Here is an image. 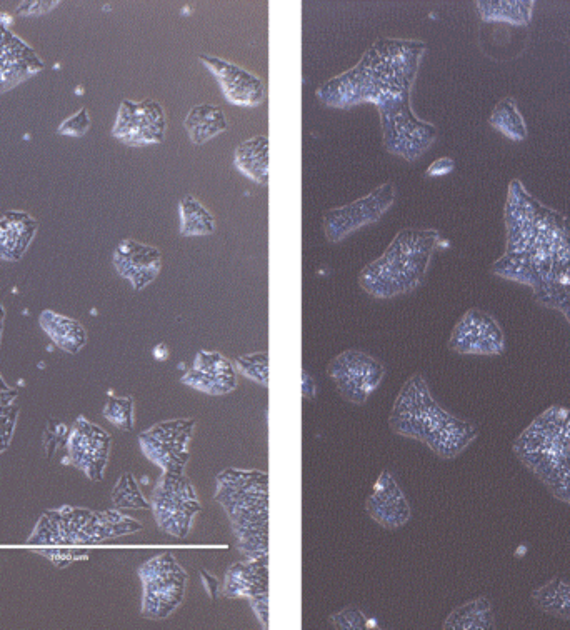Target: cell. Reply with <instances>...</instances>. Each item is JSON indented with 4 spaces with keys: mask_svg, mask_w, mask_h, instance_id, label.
I'll return each instance as SVG.
<instances>
[{
    "mask_svg": "<svg viewBox=\"0 0 570 630\" xmlns=\"http://www.w3.org/2000/svg\"><path fill=\"white\" fill-rule=\"evenodd\" d=\"M424 54L420 40L380 37L359 64L320 85L317 99L332 109L360 104L380 109L410 99Z\"/></svg>",
    "mask_w": 570,
    "mask_h": 630,
    "instance_id": "1",
    "label": "cell"
},
{
    "mask_svg": "<svg viewBox=\"0 0 570 630\" xmlns=\"http://www.w3.org/2000/svg\"><path fill=\"white\" fill-rule=\"evenodd\" d=\"M215 500L229 515L240 554L269 559V475L259 470H224L217 475Z\"/></svg>",
    "mask_w": 570,
    "mask_h": 630,
    "instance_id": "2",
    "label": "cell"
},
{
    "mask_svg": "<svg viewBox=\"0 0 570 630\" xmlns=\"http://www.w3.org/2000/svg\"><path fill=\"white\" fill-rule=\"evenodd\" d=\"M440 234L434 229H402L379 259L360 270V289L374 299L410 294L424 282Z\"/></svg>",
    "mask_w": 570,
    "mask_h": 630,
    "instance_id": "3",
    "label": "cell"
},
{
    "mask_svg": "<svg viewBox=\"0 0 570 630\" xmlns=\"http://www.w3.org/2000/svg\"><path fill=\"white\" fill-rule=\"evenodd\" d=\"M517 459L555 499L570 505V409L554 405L515 439Z\"/></svg>",
    "mask_w": 570,
    "mask_h": 630,
    "instance_id": "4",
    "label": "cell"
},
{
    "mask_svg": "<svg viewBox=\"0 0 570 630\" xmlns=\"http://www.w3.org/2000/svg\"><path fill=\"white\" fill-rule=\"evenodd\" d=\"M450 412L434 399L424 375L414 374L400 389L390 412L392 432L425 444L449 419Z\"/></svg>",
    "mask_w": 570,
    "mask_h": 630,
    "instance_id": "5",
    "label": "cell"
},
{
    "mask_svg": "<svg viewBox=\"0 0 570 630\" xmlns=\"http://www.w3.org/2000/svg\"><path fill=\"white\" fill-rule=\"evenodd\" d=\"M139 577L144 585L140 614L145 619H167L184 602L189 575L169 552L147 560Z\"/></svg>",
    "mask_w": 570,
    "mask_h": 630,
    "instance_id": "6",
    "label": "cell"
},
{
    "mask_svg": "<svg viewBox=\"0 0 570 630\" xmlns=\"http://www.w3.org/2000/svg\"><path fill=\"white\" fill-rule=\"evenodd\" d=\"M149 502L159 529L179 539L190 534L195 515L202 510L189 477L172 472L160 475Z\"/></svg>",
    "mask_w": 570,
    "mask_h": 630,
    "instance_id": "7",
    "label": "cell"
},
{
    "mask_svg": "<svg viewBox=\"0 0 570 630\" xmlns=\"http://www.w3.org/2000/svg\"><path fill=\"white\" fill-rule=\"evenodd\" d=\"M379 115L385 150L407 162L419 159L437 139V127L414 114L410 99L380 107Z\"/></svg>",
    "mask_w": 570,
    "mask_h": 630,
    "instance_id": "8",
    "label": "cell"
},
{
    "mask_svg": "<svg viewBox=\"0 0 570 630\" xmlns=\"http://www.w3.org/2000/svg\"><path fill=\"white\" fill-rule=\"evenodd\" d=\"M327 374L342 399L364 405L382 384L385 365L362 350L350 349L330 360Z\"/></svg>",
    "mask_w": 570,
    "mask_h": 630,
    "instance_id": "9",
    "label": "cell"
},
{
    "mask_svg": "<svg viewBox=\"0 0 570 630\" xmlns=\"http://www.w3.org/2000/svg\"><path fill=\"white\" fill-rule=\"evenodd\" d=\"M194 429L195 420L192 419L164 420L139 435L140 449L150 462L159 465L162 472L185 474Z\"/></svg>",
    "mask_w": 570,
    "mask_h": 630,
    "instance_id": "10",
    "label": "cell"
},
{
    "mask_svg": "<svg viewBox=\"0 0 570 630\" xmlns=\"http://www.w3.org/2000/svg\"><path fill=\"white\" fill-rule=\"evenodd\" d=\"M397 197L394 182H385L362 199L327 210L324 234L329 242H342L365 225L375 224L389 212Z\"/></svg>",
    "mask_w": 570,
    "mask_h": 630,
    "instance_id": "11",
    "label": "cell"
},
{
    "mask_svg": "<svg viewBox=\"0 0 570 630\" xmlns=\"http://www.w3.org/2000/svg\"><path fill=\"white\" fill-rule=\"evenodd\" d=\"M167 132V117L159 102L145 99L142 102L124 100L115 120L112 135L122 144L132 147L160 144Z\"/></svg>",
    "mask_w": 570,
    "mask_h": 630,
    "instance_id": "12",
    "label": "cell"
},
{
    "mask_svg": "<svg viewBox=\"0 0 570 630\" xmlns=\"http://www.w3.org/2000/svg\"><path fill=\"white\" fill-rule=\"evenodd\" d=\"M449 349L460 355H500L505 350L504 330L489 312L467 310L452 329Z\"/></svg>",
    "mask_w": 570,
    "mask_h": 630,
    "instance_id": "13",
    "label": "cell"
},
{
    "mask_svg": "<svg viewBox=\"0 0 570 630\" xmlns=\"http://www.w3.org/2000/svg\"><path fill=\"white\" fill-rule=\"evenodd\" d=\"M112 437L99 425L80 417L72 427L67 439L69 459L79 467L89 479L100 480L109 460Z\"/></svg>",
    "mask_w": 570,
    "mask_h": 630,
    "instance_id": "14",
    "label": "cell"
},
{
    "mask_svg": "<svg viewBox=\"0 0 570 630\" xmlns=\"http://www.w3.org/2000/svg\"><path fill=\"white\" fill-rule=\"evenodd\" d=\"M200 64L212 72L214 79L219 82L222 94L227 102L239 107H257L265 99V85L259 75L240 67L235 62L202 54Z\"/></svg>",
    "mask_w": 570,
    "mask_h": 630,
    "instance_id": "15",
    "label": "cell"
},
{
    "mask_svg": "<svg viewBox=\"0 0 570 630\" xmlns=\"http://www.w3.org/2000/svg\"><path fill=\"white\" fill-rule=\"evenodd\" d=\"M180 382L202 394L220 397L237 389V370L234 362L220 352L200 350Z\"/></svg>",
    "mask_w": 570,
    "mask_h": 630,
    "instance_id": "16",
    "label": "cell"
},
{
    "mask_svg": "<svg viewBox=\"0 0 570 630\" xmlns=\"http://www.w3.org/2000/svg\"><path fill=\"white\" fill-rule=\"evenodd\" d=\"M365 510L370 519L387 530L402 529L412 517L409 500L389 470H384L375 480Z\"/></svg>",
    "mask_w": 570,
    "mask_h": 630,
    "instance_id": "17",
    "label": "cell"
},
{
    "mask_svg": "<svg viewBox=\"0 0 570 630\" xmlns=\"http://www.w3.org/2000/svg\"><path fill=\"white\" fill-rule=\"evenodd\" d=\"M114 265L120 277L129 280L135 290H142L160 274L162 252L152 245L125 239L115 249Z\"/></svg>",
    "mask_w": 570,
    "mask_h": 630,
    "instance_id": "18",
    "label": "cell"
},
{
    "mask_svg": "<svg viewBox=\"0 0 570 630\" xmlns=\"http://www.w3.org/2000/svg\"><path fill=\"white\" fill-rule=\"evenodd\" d=\"M42 67L39 57L22 40L0 27V92L12 89Z\"/></svg>",
    "mask_w": 570,
    "mask_h": 630,
    "instance_id": "19",
    "label": "cell"
},
{
    "mask_svg": "<svg viewBox=\"0 0 570 630\" xmlns=\"http://www.w3.org/2000/svg\"><path fill=\"white\" fill-rule=\"evenodd\" d=\"M269 594V559H247L230 565L222 595L229 599H252Z\"/></svg>",
    "mask_w": 570,
    "mask_h": 630,
    "instance_id": "20",
    "label": "cell"
},
{
    "mask_svg": "<svg viewBox=\"0 0 570 630\" xmlns=\"http://www.w3.org/2000/svg\"><path fill=\"white\" fill-rule=\"evenodd\" d=\"M477 437L479 427L474 422L450 414L449 419L445 420L442 427L425 442V445L440 459L452 460L469 449Z\"/></svg>",
    "mask_w": 570,
    "mask_h": 630,
    "instance_id": "21",
    "label": "cell"
},
{
    "mask_svg": "<svg viewBox=\"0 0 570 630\" xmlns=\"http://www.w3.org/2000/svg\"><path fill=\"white\" fill-rule=\"evenodd\" d=\"M235 169L255 184L269 182V139L255 135L237 145L234 152Z\"/></svg>",
    "mask_w": 570,
    "mask_h": 630,
    "instance_id": "22",
    "label": "cell"
},
{
    "mask_svg": "<svg viewBox=\"0 0 570 630\" xmlns=\"http://www.w3.org/2000/svg\"><path fill=\"white\" fill-rule=\"evenodd\" d=\"M184 127L189 135L190 142L202 145L222 134L229 127L224 110L215 104L194 105L185 117Z\"/></svg>",
    "mask_w": 570,
    "mask_h": 630,
    "instance_id": "23",
    "label": "cell"
},
{
    "mask_svg": "<svg viewBox=\"0 0 570 630\" xmlns=\"http://www.w3.org/2000/svg\"><path fill=\"white\" fill-rule=\"evenodd\" d=\"M37 224L25 214H5L0 220V259L17 260L34 237Z\"/></svg>",
    "mask_w": 570,
    "mask_h": 630,
    "instance_id": "24",
    "label": "cell"
},
{
    "mask_svg": "<svg viewBox=\"0 0 570 630\" xmlns=\"http://www.w3.org/2000/svg\"><path fill=\"white\" fill-rule=\"evenodd\" d=\"M477 14L485 24L529 25L534 14L532 0H480Z\"/></svg>",
    "mask_w": 570,
    "mask_h": 630,
    "instance_id": "25",
    "label": "cell"
},
{
    "mask_svg": "<svg viewBox=\"0 0 570 630\" xmlns=\"http://www.w3.org/2000/svg\"><path fill=\"white\" fill-rule=\"evenodd\" d=\"M447 630L495 629L494 605L487 597H477L455 607L444 620Z\"/></svg>",
    "mask_w": 570,
    "mask_h": 630,
    "instance_id": "26",
    "label": "cell"
},
{
    "mask_svg": "<svg viewBox=\"0 0 570 630\" xmlns=\"http://www.w3.org/2000/svg\"><path fill=\"white\" fill-rule=\"evenodd\" d=\"M532 604L545 614L570 622V580L554 577L532 592Z\"/></svg>",
    "mask_w": 570,
    "mask_h": 630,
    "instance_id": "27",
    "label": "cell"
},
{
    "mask_svg": "<svg viewBox=\"0 0 570 630\" xmlns=\"http://www.w3.org/2000/svg\"><path fill=\"white\" fill-rule=\"evenodd\" d=\"M40 325L60 349L67 350L70 354H77L87 342L84 327L64 315L44 312L40 317Z\"/></svg>",
    "mask_w": 570,
    "mask_h": 630,
    "instance_id": "28",
    "label": "cell"
},
{
    "mask_svg": "<svg viewBox=\"0 0 570 630\" xmlns=\"http://www.w3.org/2000/svg\"><path fill=\"white\" fill-rule=\"evenodd\" d=\"M542 207L544 205H540L532 195H529L524 185L520 184V180H514L510 184L509 197L505 204V227L514 229L520 225L534 224Z\"/></svg>",
    "mask_w": 570,
    "mask_h": 630,
    "instance_id": "29",
    "label": "cell"
},
{
    "mask_svg": "<svg viewBox=\"0 0 570 630\" xmlns=\"http://www.w3.org/2000/svg\"><path fill=\"white\" fill-rule=\"evenodd\" d=\"M180 235L204 237L214 234L215 217L195 195L187 194L179 204Z\"/></svg>",
    "mask_w": 570,
    "mask_h": 630,
    "instance_id": "30",
    "label": "cell"
},
{
    "mask_svg": "<svg viewBox=\"0 0 570 630\" xmlns=\"http://www.w3.org/2000/svg\"><path fill=\"white\" fill-rule=\"evenodd\" d=\"M489 124L492 129L505 135L507 139L514 142H522L527 139V124L524 115L519 110V105L512 97H505L495 105L489 117Z\"/></svg>",
    "mask_w": 570,
    "mask_h": 630,
    "instance_id": "31",
    "label": "cell"
},
{
    "mask_svg": "<svg viewBox=\"0 0 570 630\" xmlns=\"http://www.w3.org/2000/svg\"><path fill=\"white\" fill-rule=\"evenodd\" d=\"M492 272L502 277V279L514 280V282H519V284L529 285L532 290L539 284V277H537V272H535L529 254L505 252L495 262Z\"/></svg>",
    "mask_w": 570,
    "mask_h": 630,
    "instance_id": "32",
    "label": "cell"
},
{
    "mask_svg": "<svg viewBox=\"0 0 570 630\" xmlns=\"http://www.w3.org/2000/svg\"><path fill=\"white\" fill-rule=\"evenodd\" d=\"M112 502L119 509H150L149 500L145 499L132 474L120 477L112 492Z\"/></svg>",
    "mask_w": 570,
    "mask_h": 630,
    "instance_id": "33",
    "label": "cell"
},
{
    "mask_svg": "<svg viewBox=\"0 0 570 630\" xmlns=\"http://www.w3.org/2000/svg\"><path fill=\"white\" fill-rule=\"evenodd\" d=\"M237 374L244 375L245 379L252 380L255 384L267 387L269 385V354L267 352H252V354L239 355L234 360Z\"/></svg>",
    "mask_w": 570,
    "mask_h": 630,
    "instance_id": "34",
    "label": "cell"
},
{
    "mask_svg": "<svg viewBox=\"0 0 570 630\" xmlns=\"http://www.w3.org/2000/svg\"><path fill=\"white\" fill-rule=\"evenodd\" d=\"M104 417L120 430L134 429V399L110 395L104 407Z\"/></svg>",
    "mask_w": 570,
    "mask_h": 630,
    "instance_id": "35",
    "label": "cell"
},
{
    "mask_svg": "<svg viewBox=\"0 0 570 630\" xmlns=\"http://www.w3.org/2000/svg\"><path fill=\"white\" fill-rule=\"evenodd\" d=\"M330 624L340 630H364L369 625L367 615L359 607H345L330 617Z\"/></svg>",
    "mask_w": 570,
    "mask_h": 630,
    "instance_id": "36",
    "label": "cell"
},
{
    "mask_svg": "<svg viewBox=\"0 0 570 630\" xmlns=\"http://www.w3.org/2000/svg\"><path fill=\"white\" fill-rule=\"evenodd\" d=\"M89 125L90 119L89 115H87V109H82L79 114H75L74 117H70L69 120H65L64 124L60 125L59 132L60 134L79 137V135H84L85 132H87Z\"/></svg>",
    "mask_w": 570,
    "mask_h": 630,
    "instance_id": "37",
    "label": "cell"
},
{
    "mask_svg": "<svg viewBox=\"0 0 570 630\" xmlns=\"http://www.w3.org/2000/svg\"><path fill=\"white\" fill-rule=\"evenodd\" d=\"M269 594L255 595L249 599L250 607L254 609V614L259 619L260 625L267 629L270 622Z\"/></svg>",
    "mask_w": 570,
    "mask_h": 630,
    "instance_id": "38",
    "label": "cell"
},
{
    "mask_svg": "<svg viewBox=\"0 0 570 630\" xmlns=\"http://www.w3.org/2000/svg\"><path fill=\"white\" fill-rule=\"evenodd\" d=\"M455 160L452 157H440V159L434 160L432 164L425 170V177H444L449 175L450 172H454Z\"/></svg>",
    "mask_w": 570,
    "mask_h": 630,
    "instance_id": "39",
    "label": "cell"
},
{
    "mask_svg": "<svg viewBox=\"0 0 570 630\" xmlns=\"http://www.w3.org/2000/svg\"><path fill=\"white\" fill-rule=\"evenodd\" d=\"M300 390L305 399L314 400L317 397V384H315L314 377L309 374V370H302V384H300Z\"/></svg>",
    "mask_w": 570,
    "mask_h": 630,
    "instance_id": "40",
    "label": "cell"
},
{
    "mask_svg": "<svg viewBox=\"0 0 570 630\" xmlns=\"http://www.w3.org/2000/svg\"><path fill=\"white\" fill-rule=\"evenodd\" d=\"M200 577H202V582H204L205 590L209 592L210 599H217V595H219V580L215 579L214 575L209 574L204 569H200Z\"/></svg>",
    "mask_w": 570,
    "mask_h": 630,
    "instance_id": "41",
    "label": "cell"
},
{
    "mask_svg": "<svg viewBox=\"0 0 570 630\" xmlns=\"http://www.w3.org/2000/svg\"><path fill=\"white\" fill-rule=\"evenodd\" d=\"M154 357L157 360L169 359V349H167V345L165 344L155 345Z\"/></svg>",
    "mask_w": 570,
    "mask_h": 630,
    "instance_id": "42",
    "label": "cell"
}]
</instances>
